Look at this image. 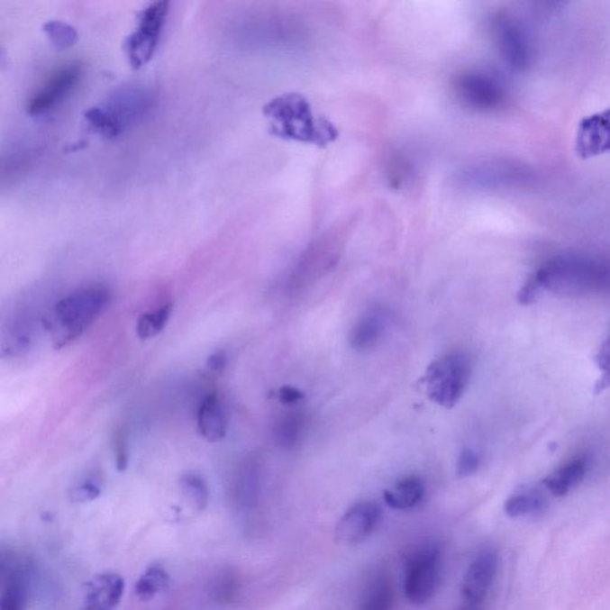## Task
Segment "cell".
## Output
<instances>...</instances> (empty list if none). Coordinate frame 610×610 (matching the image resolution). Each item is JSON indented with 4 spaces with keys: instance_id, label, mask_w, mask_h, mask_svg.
I'll return each mask as SVG.
<instances>
[{
    "instance_id": "ba28073f",
    "label": "cell",
    "mask_w": 610,
    "mask_h": 610,
    "mask_svg": "<svg viewBox=\"0 0 610 610\" xmlns=\"http://www.w3.org/2000/svg\"><path fill=\"white\" fill-rule=\"evenodd\" d=\"M439 579L438 546H423L409 554L405 563V593L410 604H427L438 589Z\"/></svg>"
},
{
    "instance_id": "6da1fadb",
    "label": "cell",
    "mask_w": 610,
    "mask_h": 610,
    "mask_svg": "<svg viewBox=\"0 0 610 610\" xmlns=\"http://www.w3.org/2000/svg\"><path fill=\"white\" fill-rule=\"evenodd\" d=\"M542 290L560 296H582L610 290V261L584 257H558L532 275Z\"/></svg>"
},
{
    "instance_id": "8992f818",
    "label": "cell",
    "mask_w": 610,
    "mask_h": 610,
    "mask_svg": "<svg viewBox=\"0 0 610 610\" xmlns=\"http://www.w3.org/2000/svg\"><path fill=\"white\" fill-rule=\"evenodd\" d=\"M453 91L465 106L483 113L500 110L508 101V91L500 77L478 69L458 74Z\"/></svg>"
},
{
    "instance_id": "83f0119b",
    "label": "cell",
    "mask_w": 610,
    "mask_h": 610,
    "mask_svg": "<svg viewBox=\"0 0 610 610\" xmlns=\"http://www.w3.org/2000/svg\"><path fill=\"white\" fill-rule=\"evenodd\" d=\"M597 368L601 369V378L595 384V395L604 393L610 387V338L604 342L595 357Z\"/></svg>"
},
{
    "instance_id": "d4e9b609",
    "label": "cell",
    "mask_w": 610,
    "mask_h": 610,
    "mask_svg": "<svg viewBox=\"0 0 610 610\" xmlns=\"http://www.w3.org/2000/svg\"><path fill=\"white\" fill-rule=\"evenodd\" d=\"M173 313V303L160 306L155 312L143 314L139 317L136 332L141 340L154 338L164 331Z\"/></svg>"
},
{
    "instance_id": "f1b7e54d",
    "label": "cell",
    "mask_w": 610,
    "mask_h": 610,
    "mask_svg": "<svg viewBox=\"0 0 610 610\" xmlns=\"http://www.w3.org/2000/svg\"><path fill=\"white\" fill-rule=\"evenodd\" d=\"M47 35L53 41L57 47H69L77 41V32L68 24L62 22H50L46 25Z\"/></svg>"
},
{
    "instance_id": "4fadbf2b",
    "label": "cell",
    "mask_w": 610,
    "mask_h": 610,
    "mask_svg": "<svg viewBox=\"0 0 610 610\" xmlns=\"http://www.w3.org/2000/svg\"><path fill=\"white\" fill-rule=\"evenodd\" d=\"M382 509L375 502L364 501L351 506L340 519L335 540L340 545L352 546L364 542L378 526Z\"/></svg>"
},
{
    "instance_id": "e575fe53",
    "label": "cell",
    "mask_w": 610,
    "mask_h": 610,
    "mask_svg": "<svg viewBox=\"0 0 610 610\" xmlns=\"http://www.w3.org/2000/svg\"><path fill=\"white\" fill-rule=\"evenodd\" d=\"M301 398H303V394L295 387H284L279 390V399L284 405H294Z\"/></svg>"
},
{
    "instance_id": "f546056e",
    "label": "cell",
    "mask_w": 610,
    "mask_h": 610,
    "mask_svg": "<svg viewBox=\"0 0 610 610\" xmlns=\"http://www.w3.org/2000/svg\"><path fill=\"white\" fill-rule=\"evenodd\" d=\"M102 489L94 480H84L74 487L69 493V498L74 503H86L96 500L101 495Z\"/></svg>"
},
{
    "instance_id": "52a82bcc",
    "label": "cell",
    "mask_w": 610,
    "mask_h": 610,
    "mask_svg": "<svg viewBox=\"0 0 610 610\" xmlns=\"http://www.w3.org/2000/svg\"><path fill=\"white\" fill-rule=\"evenodd\" d=\"M168 2L150 4L140 13L138 27L125 40L124 50L132 68H141L153 58L168 16Z\"/></svg>"
},
{
    "instance_id": "1f68e13d",
    "label": "cell",
    "mask_w": 610,
    "mask_h": 610,
    "mask_svg": "<svg viewBox=\"0 0 610 610\" xmlns=\"http://www.w3.org/2000/svg\"><path fill=\"white\" fill-rule=\"evenodd\" d=\"M114 452L118 471H125L129 464V449L127 434L123 430L117 431L114 434Z\"/></svg>"
},
{
    "instance_id": "30bf717a",
    "label": "cell",
    "mask_w": 610,
    "mask_h": 610,
    "mask_svg": "<svg viewBox=\"0 0 610 610\" xmlns=\"http://www.w3.org/2000/svg\"><path fill=\"white\" fill-rule=\"evenodd\" d=\"M81 76L83 68L77 62H69L55 69L29 98L28 114L31 116H42L57 109L76 90Z\"/></svg>"
},
{
    "instance_id": "484cf974",
    "label": "cell",
    "mask_w": 610,
    "mask_h": 610,
    "mask_svg": "<svg viewBox=\"0 0 610 610\" xmlns=\"http://www.w3.org/2000/svg\"><path fill=\"white\" fill-rule=\"evenodd\" d=\"M180 487L184 496L198 512H202L208 506L210 491L208 484L202 476L197 473H187L181 477Z\"/></svg>"
},
{
    "instance_id": "44dd1931",
    "label": "cell",
    "mask_w": 610,
    "mask_h": 610,
    "mask_svg": "<svg viewBox=\"0 0 610 610\" xmlns=\"http://www.w3.org/2000/svg\"><path fill=\"white\" fill-rule=\"evenodd\" d=\"M426 487L417 477H406L384 493V501L390 508L405 510L419 505L424 496Z\"/></svg>"
},
{
    "instance_id": "9c48e42d",
    "label": "cell",
    "mask_w": 610,
    "mask_h": 610,
    "mask_svg": "<svg viewBox=\"0 0 610 610\" xmlns=\"http://www.w3.org/2000/svg\"><path fill=\"white\" fill-rule=\"evenodd\" d=\"M147 96L139 90H128L114 96V101L105 108H94L86 114L88 123L102 132L114 138L123 131L125 125L146 113Z\"/></svg>"
},
{
    "instance_id": "836d02e7",
    "label": "cell",
    "mask_w": 610,
    "mask_h": 610,
    "mask_svg": "<svg viewBox=\"0 0 610 610\" xmlns=\"http://www.w3.org/2000/svg\"><path fill=\"white\" fill-rule=\"evenodd\" d=\"M227 364L228 357L224 351H216L215 353H213L212 356H209L208 360H206V366H208L210 371L216 373L223 371Z\"/></svg>"
},
{
    "instance_id": "7402d4cb",
    "label": "cell",
    "mask_w": 610,
    "mask_h": 610,
    "mask_svg": "<svg viewBox=\"0 0 610 610\" xmlns=\"http://www.w3.org/2000/svg\"><path fill=\"white\" fill-rule=\"evenodd\" d=\"M394 604V587L389 577L379 574L366 586L358 610H390Z\"/></svg>"
},
{
    "instance_id": "7a4b0ae2",
    "label": "cell",
    "mask_w": 610,
    "mask_h": 610,
    "mask_svg": "<svg viewBox=\"0 0 610 610\" xmlns=\"http://www.w3.org/2000/svg\"><path fill=\"white\" fill-rule=\"evenodd\" d=\"M109 302L110 291L101 284L79 288L60 299L48 320L55 347L61 349L79 338L105 312Z\"/></svg>"
},
{
    "instance_id": "ac0fdd59",
    "label": "cell",
    "mask_w": 610,
    "mask_h": 610,
    "mask_svg": "<svg viewBox=\"0 0 610 610\" xmlns=\"http://www.w3.org/2000/svg\"><path fill=\"white\" fill-rule=\"evenodd\" d=\"M197 426L208 442H220L227 435V413L216 394H210L203 399L198 409Z\"/></svg>"
},
{
    "instance_id": "277c9868",
    "label": "cell",
    "mask_w": 610,
    "mask_h": 610,
    "mask_svg": "<svg viewBox=\"0 0 610 610\" xmlns=\"http://www.w3.org/2000/svg\"><path fill=\"white\" fill-rule=\"evenodd\" d=\"M265 113L275 120L280 132L299 141L327 142L334 134L327 124L314 120L309 105L298 96L276 99L266 106Z\"/></svg>"
},
{
    "instance_id": "5b68a950",
    "label": "cell",
    "mask_w": 610,
    "mask_h": 610,
    "mask_svg": "<svg viewBox=\"0 0 610 610\" xmlns=\"http://www.w3.org/2000/svg\"><path fill=\"white\" fill-rule=\"evenodd\" d=\"M533 178L527 166L510 160H482L465 165L454 180L463 188L498 190L524 187Z\"/></svg>"
},
{
    "instance_id": "7c38bea8",
    "label": "cell",
    "mask_w": 610,
    "mask_h": 610,
    "mask_svg": "<svg viewBox=\"0 0 610 610\" xmlns=\"http://www.w3.org/2000/svg\"><path fill=\"white\" fill-rule=\"evenodd\" d=\"M0 610H27L31 598V567L22 558L2 560Z\"/></svg>"
},
{
    "instance_id": "ffe728a7",
    "label": "cell",
    "mask_w": 610,
    "mask_h": 610,
    "mask_svg": "<svg viewBox=\"0 0 610 610\" xmlns=\"http://www.w3.org/2000/svg\"><path fill=\"white\" fill-rule=\"evenodd\" d=\"M587 471V460L586 457L576 458L569 461L563 467L556 469L542 480L543 486L553 496H567L572 489L584 479Z\"/></svg>"
},
{
    "instance_id": "4316f807",
    "label": "cell",
    "mask_w": 610,
    "mask_h": 610,
    "mask_svg": "<svg viewBox=\"0 0 610 610\" xmlns=\"http://www.w3.org/2000/svg\"><path fill=\"white\" fill-rule=\"evenodd\" d=\"M303 419L301 414L290 413L279 419L276 424L275 435L279 445L292 447L301 436Z\"/></svg>"
},
{
    "instance_id": "e0dca14e",
    "label": "cell",
    "mask_w": 610,
    "mask_h": 610,
    "mask_svg": "<svg viewBox=\"0 0 610 610\" xmlns=\"http://www.w3.org/2000/svg\"><path fill=\"white\" fill-rule=\"evenodd\" d=\"M124 579L114 572H103L86 584L83 610H114L124 594Z\"/></svg>"
},
{
    "instance_id": "8fae6325",
    "label": "cell",
    "mask_w": 610,
    "mask_h": 610,
    "mask_svg": "<svg viewBox=\"0 0 610 610\" xmlns=\"http://www.w3.org/2000/svg\"><path fill=\"white\" fill-rule=\"evenodd\" d=\"M493 32L503 60L515 71H524L532 61V46L523 25L506 14H497Z\"/></svg>"
},
{
    "instance_id": "9a60e30c",
    "label": "cell",
    "mask_w": 610,
    "mask_h": 610,
    "mask_svg": "<svg viewBox=\"0 0 610 610\" xmlns=\"http://www.w3.org/2000/svg\"><path fill=\"white\" fill-rule=\"evenodd\" d=\"M497 565V554L491 550L483 551L469 564L463 579L461 591H463L465 601L471 607H476L477 605L486 600L496 577Z\"/></svg>"
},
{
    "instance_id": "3957f363",
    "label": "cell",
    "mask_w": 610,
    "mask_h": 610,
    "mask_svg": "<svg viewBox=\"0 0 610 610\" xmlns=\"http://www.w3.org/2000/svg\"><path fill=\"white\" fill-rule=\"evenodd\" d=\"M471 371V361L463 352L438 358L428 366L423 379L428 397L443 408H452L464 395Z\"/></svg>"
},
{
    "instance_id": "cb8c5ba5",
    "label": "cell",
    "mask_w": 610,
    "mask_h": 610,
    "mask_svg": "<svg viewBox=\"0 0 610 610\" xmlns=\"http://www.w3.org/2000/svg\"><path fill=\"white\" fill-rule=\"evenodd\" d=\"M546 506L545 497L537 490L520 491L505 503V513L509 517H523L542 512Z\"/></svg>"
},
{
    "instance_id": "d6986e66",
    "label": "cell",
    "mask_w": 610,
    "mask_h": 610,
    "mask_svg": "<svg viewBox=\"0 0 610 610\" xmlns=\"http://www.w3.org/2000/svg\"><path fill=\"white\" fill-rule=\"evenodd\" d=\"M387 328V317L382 312L366 314L357 321L350 332V343L354 350L364 352L378 345Z\"/></svg>"
},
{
    "instance_id": "d590c367",
    "label": "cell",
    "mask_w": 610,
    "mask_h": 610,
    "mask_svg": "<svg viewBox=\"0 0 610 610\" xmlns=\"http://www.w3.org/2000/svg\"><path fill=\"white\" fill-rule=\"evenodd\" d=\"M467 610H475V609H473V607H472V608H469V609H467Z\"/></svg>"
},
{
    "instance_id": "d6a6232c",
    "label": "cell",
    "mask_w": 610,
    "mask_h": 610,
    "mask_svg": "<svg viewBox=\"0 0 610 610\" xmlns=\"http://www.w3.org/2000/svg\"><path fill=\"white\" fill-rule=\"evenodd\" d=\"M542 292V290L539 283L533 276H531L527 282L524 283V286L521 287L519 295H517V301H519L520 305H530L537 301Z\"/></svg>"
},
{
    "instance_id": "4dcf8cb0",
    "label": "cell",
    "mask_w": 610,
    "mask_h": 610,
    "mask_svg": "<svg viewBox=\"0 0 610 610\" xmlns=\"http://www.w3.org/2000/svg\"><path fill=\"white\" fill-rule=\"evenodd\" d=\"M479 464V457L475 451H472L471 449L461 451L460 458H458L457 460L458 476L464 478V477L475 475V473L478 471Z\"/></svg>"
},
{
    "instance_id": "5bb4252c",
    "label": "cell",
    "mask_w": 610,
    "mask_h": 610,
    "mask_svg": "<svg viewBox=\"0 0 610 610\" xmlns=\"http://www.w3.org/2000/svg\"><path fill=\"white\" fill-rule=\"evenodd\" d=\"M345 234L346 228L340 227L332 229L317 239L299 260L296 276L309 278L327 271L339 257Z\"/></svg>"
},
{
    "instance_id": "2e32d148",
    "label": "cell",
    "mask_w": 610,
    "mask_h": 610,
    "mask_svg": "<svg viewBox=\"0 0 610 610\" xmlns=\"http://www.w3.org/2000/svg\"><path fill=\"white\" fill-rule=\"evenodd\" d=\"M576 153L583 159L610 153V109L591 114L580 122Z\"/></svg>"
},
{
    "instance_id": "603a6c76",
    "label": "cell",
    "mask_w": 610,
    "mask_h": 610,
    "mask_svg": "<svg viewBox=\"0 0 610 610\" xmlns=\"http://www.w3.org/2000/svg\"><path fill=\"white\" fill-rule=\"evenodd\" d=\"M171 578L160 564H153L144 570L135 584V595L140 601H150L168 589Z\"/></svg>"
}]
</instances>
